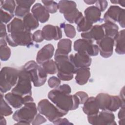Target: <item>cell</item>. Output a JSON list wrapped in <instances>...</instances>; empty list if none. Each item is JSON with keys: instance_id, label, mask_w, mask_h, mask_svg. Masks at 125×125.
Segmentation results:
<instances>
[{"instance_id": "32", "label": "cell", "mask_w": 125, "mask_h": 125, "mask_svg": "<svg viewBox=\"0 0 125 125\" xmlns=\"http://www.w3.org/2000/svg\"><path fill=\"white\" fill-rule=\"evenodd\" d=\"M44 71L48 74H54L57 72L56 63L53 60L47 61L41 64Z\"/></svg>"}, {"instance_id": "18", "label": "cell", "mask_w": 125, "mask_h": 125, "mask_svg": "<svg viewBox=\"0 0 125 125\" xmlns=\"http://www.w3.org/2000/svg\"><path fill=\"white\" fill-rule=\"evenodd\" d=\"M31 12L38 21L41 23L46 22L49 19V13L40 3H36L33 6Z\"/></svg>"}, {"instance_id": "43", "label": "cell", "mask_w": 125, "mask_h": 125, "mask_svg": "<svg viewBox=\"0 0 125 125\" xmlns=\"http://www.w3.org/2000/svg\"><path fill=\"white\" fill-rule=\"evenodd\" d=\"M97 7L101 12H104L107 8L108 3L106 0H96L95 2Z\"/></svg>"}, {"instance_id": "41", "label": "cell", "mask_w": 125, "mask_h": 125, "mask_svg": "<svg viewBox=\"0 0 125 125\" xmlns=\"http://www.w3.org/2000/svg\"><path fill=\"white\" fill-rule=\"evenodd\" d=\"M75 94L78 98L80 101V104H83L88 98V94L83 91H78Z\"/></svg>"}, {"instance_id": "14", "label": "cell", "mask_w": 125, "mask_h": 125, "mask_svg": "<svg viewBox=\"0 0 125 125\" xmlns=\"http://www.w3.org/2000/svg\"><path fill=\"white\" fill-rule=\"evenodd\" d=\"M100 55L105 58L111 57L113 52L114 40L104 36L101 40L96 41Z\"/></svg>"}, {"instance_id": "13", "label": "cell", "mask_w": 125, "mask_h": 125, "mask_svg": "<svg viewBox=\"0 0 125 125\" xmlns=\"http://www.w3.org/2000/svg\"><path fill=\"white\" fill-rule=\"evenodd\" d=\"M4 98L10 105L16 109L21 107L23 104L24 105L26 103L34 102L31 95H28L22 96L12 92L6 94L4 95Z\"/></svg>"}, {"instance_id": "11", "label": "cell", "mask_w": 125, "mask_h": 125, "mask_svg": "<svg viewBox=\"0 0 125 125\" xmlns=\"http://www.w3.org/2000/svg\"><path fill=\"white\" fill-rule=\"evenodd\" d=\"M93 42L84 39H79L74 42V49L77 52L83 53L89 56H96L99 53L98 46Z\"/></svg>"}, {"instance_id": "25", "label": "cell", "mask_w": 125, "mask_h": 125, "mask_svg": "<svg viewBox=\"0 0 125 125\" xmlns=\"http://www.w3.org/2000/svg\"><path fill=\"white\" fill-rule=\"evenodd\" d=\"M72 41L69 39H62L59 41L57 44V49L55 53L68 55L71 51Z\"/></svg>"}, {"instance_id": "19", "label": "cell", "mask_w": 125, "mask_h": 125, "mask_svg": "<svg viewBox=\"0 0 125 125\" xmlns=\"http://www.w3.org/2000/svg\"><path fill=\"white\" fill-rule=\"evenodd\" d=\"M35 2V0H16V2L17 6L15 11V15L18 17L23 18L26 15L30 13V7Z\"/></svg>"}, {"instance_id": "49", "label": "cell", "mask_w": 125, "mask_h": 125, "mask_svg": "<svg viewBox=\"0 0 125 125\" xmlns=\"http://www.w3.org/2000/svg\"><path fill=\"white\" fill-rule=\"evenodd\" d=\"M0 125H6V120L4 118L3 116H0Z\"/></svg>"}, {"instance_id": "10", "label": "cell", "mask_w": 125, "mask_h": 125, "mask_svg": "<svg viewBox=\"0 0 125 125\" xmlns=\"http://www.w3.org/2000/svg\"><path fill=\"white\" fill-rule=\"evenodd\" d=\"M125 9L117 5H111L104 14V22H111L116 23L118 22L120 26L124 28L125 26Z\"/></svg>"}, {"instance_id": "20", "label": "cell", "mask_w": 125, "mask_h": 125, "mask_svg": "<svg viewBox=\"0 0 125 125\" xmlns=\"http://www.w3.org/2000/svg\"><path fill=\"white\" fill-rule=\"evenodd\" d=\"M72 60L77 68L89 67L92 62L90 56L85 53L80 52L76 53L74 55L73 54Z\"/></svg>"}, {"instance_id": "36", "label": "cell", "mask_w": 125, "mask_h": 125, "mask_svg": "<svg viewBox=\"0 0 125 125\" xmlns=\"http://www.w3.org/2000/svg\"><path fill=\"white\" fill-rule=\"evenodd\" d=\"M43 6L49 13H55L59 9V4L53 0H42Z\"/></svg>"}, {"instance_id": "35", "label": "cell", "mask_w": 125, "mask_h": 125, "mask_svg": "<svg viewBox=\"0 0 125 125\" xmlns=\"http://www.w3.org/2000/svg\"><path fill=\"white\" fill-rule=\"evenodd\" d=\"M0 116H8L13 113V111L3 99L2 93L0 94Z\"/></svg>"}, {"instance_id": "33", "label": "cell", "mask_w": 125, "mask_h": 125, "mask_svg": "<svg viewBox=\"0 0 125 125\" xmlns=\"http://www.w3.org/2000/svg\"><path fill=\"white\" fill-rule=\"evenodd\" d=\"M16 1L13 0L0 1V8L10 14H13L16 8Z\"/></svg>"}, {"instance_id": "47", "label": "cell", "mask_w": 125, "mask_h": 125, "mask_svg": "<svg viewBox=\"0 0 125 125\" xmlns=\"http://www.w3.org/2000/svg\"><path fill=\"white\" fill-rule=\"evenodd\" d=\"M120 108L118 114V117L120 120H125V106H122Z\"/></svg>"}, {"instance_id": "23", "label": "cell", "mask_w": 125, "mask_h": 125, "mask_svg": "<svg viewBox=\"0 0 125 125\" xmlns=\"http://www.w3.org/2000/svg\"><path fill=\"white\" fill-rule=\"evenodd\" d=\"M75 77L76 83L79 85L86 84L90 77V69L87 67H81L77 69Z\"/></svg>"}, {"instance_id": "4", "label": "cell", "mask_w": 125, "mask_h": 125, "mask_svg": "<svg viewBox=\"0 0 125 125\" xmlns=\"http://www.w3.org/2000/svg\"><path fill=\"white\" fill-rule=\"evenodd\" d=\"M19 70L16 68L5 66L0 73V90L1 93L10 90L17 83Z\"/></svg>"}, {"instance_id": "27", "label": "cell", "mask_w": 125, "mask_h": 125, "mask_svg": "<svg viewBox=\"0 0 125 125\" xmlns=\"http://www.w3.org/2000/svg\"><path fill=\"white\" fill-rule=\"evenodd\" d=\"M115 45V52L118 54L124 55L125 53V30L123 29L119 32L118 36L114 40Z\"/></svg>"}, {"instance_id": "9", "label": "cell", "mask_w": 125, "mask_h": 125, "mask_svg": "<svg viewBox=\"0 0 125 125\" xmlns=\"http://www.w3.org/2000/svg\"><path fill=\"white\" fill-rule=\"evenodd\" d=\"M7 43L12 46L18 45L29 46L33 44L32 34L28 30L9 33L5 38Z\"/></svg>"}, {"instance_id": "24", "label": "cell", "mask_w": 125, "mask_h": 125, "mask_svg": "<svg viewBox=\"0 0 125 125\" xmlns=\"http://www.w3.org/2000/svg\"><path fill=\"white\" fill-rule=\"evenodd\" d=\"M101 25L104 29L105 36L110 37L114 40L116 39L119 33V27L116 23L105 22Z\"/></svg>"}, {"instance_id": "46", "label": "cell", "mask_w": 125, "mask_h": 125, "mask_svg": "<svg viewBox=\"0 0 125 125\" xmlns=\"http://www.w3.org/2000/svg\"><path fill=\"white\" fill-rule=\"evenodd\" d=\"M0 39H5L7 35V32H6V26L5 25L2 23L0 22Z\"/></svg>"}, {"instance_id": "45", "label": "cell", "mask_w": 125, "mask_h": 125, "mask_svg": "<svg viewBox=\"0 0 125 125\" xmlns=\"http://www.w3.org/2000/svg\"><path fill=\"white\" fill-rule=\"evenodd\" d=\"M54 125H70L73 124L69 122V121L66 118H58L57 120L53 122Z\"/></svg>"}, {"instance_id": "48", "label": "cell", "mask_w": 125, "mask_h": 125, "mask_svg": "<svg viewBox=\"0 0 125 125\" xmlns=\"http://www.w3.org/2000/svg\"><path fill=\"white\" fill-rule=\"evenodd\" d=\"M112 3L114 4H119L123 7H125V0H111L110 1Z\"/></svg>"}, {"instance_id": "38", "label": "cell", "mask_w": 125, "mask_h": 125, "mask_svg": "<svg viewBox=\"0 0 125 125\" xmlns=\"http://www.w3.org/2000/svg\"><path fill=\"white\" fill-rule=\"evenodd\" d=\"M0 21L3 23H7L14 17V14H10L0 8Z\"/></svg>"}, {"instance_id": "3", "label": "cell", "mask_w": 125, "mask_h": 125, "mask_svg": "<svg viewBox=\"0 0 125 125\" xmlns=\"http://www.w3.org/2000/svg\"><path fill=\"white\" fill-rule=\"evenodd\" d=\"M95 98L99 109L102 110L115 112L121 107L125 105V101H122L119 96L101 93Z\"/></svg>"}, {"instance_id": "22", "label": "cell", "mask_w": 125, "mask_h": 125, "mask_svg": "<svg viewBox=\"0 0 125 125\" xmlns=\"http://www.w3.org/2000/svg\"><path fill=\"white\" fill-rule=\"evenodd\" d=\"M84 18L91 23L97 22L101 20V12L95 6L87 7L84 11Z\"/></svg>"}, {"instance_id": "40", "label": "cell", "mask_w": 125, "mask_h": 125, "mask_svg": "<svg viewBox=\"0 0 125 125\" xmlns=\"http://www.w3.org/2000/svg\"><path fill=\"white\" fill-rule=\"evenodd\" d=\"M32 40L33 41L36 42H41L44 40L42 34V31L41 30H38L36 31L32 34Z\"/></svg>"}, {"instance_id": "6", "label": "cell", "mask_w": 125, "mask_h": 125, "mask_svg": "<svg viewBox=\"0 0 125 125\" xmlns=\"http://www.w3.org/2000/svg\"><path fill=\"white\" fill-rule=\"evenodd\" d=\"M37 109L40 114L45 116L51 122L65 116L68 113L61 110L45 99L41 100L39 102Z\"/></svg>"}, {"instance_id": "37", "label": "cell", "mask_w": 125, "mask_h": 125, "mask_svg": "<svg viewBox=\"0 0 125 125\" xmlns=\"http://www.w3.org/2000/svg\"><path fill=\"white\" fill-rule=\"evenodd\" d=\"M61 25L63 28L66 36L70 39H73L75 37L76 34V30L72 25L70 24H64V23H63Z\"/></svg>"}, {"instance_id": "28", "label": "cell", "mask_w": 125, "mask_h": 125, "mask_svg": "<svg viewBox=\"0 0 125 125\" xmlns=\"http://www.w3.org/2000/svg\"><path fill=\"white\" fill-rule=\"evenodd\" d=\"M58 4L59 12L63 15L70 13L77 8L76 2L72 0H61Z\"/></svg>"}, {"instance_id": "16", "label": "cell", "mask_w": 125, "mask_h": 125, "mask_svg": "<svg viewBox=\"0 0 125 125\" xmlns=\"http://www.w3.org/2000/svg\"><path fill=\"white\" fill-rule=\"evenodd\" d=\"M81 35L83 39L89 40L93 42L99 41L105 36L102 25L98 24L93 25L90 30L87 32L82 33Z\"/></svg>"}, {"instance_id": "34", "label": "cell", "mask_w": 125, "mask_h": 125, "mask_svg": "<svg viewBox=\"0 0 125 125\" xmlns=\"http://www.w3.org/2000/svg\"><path fill=\"white\" fill-rule=\"evenodd\" d=\"M93 24L88 21L83 16L77 24V30L78 32H85L88 31L92 27Z\"/></svg>"}, {"instance_id": "30", "label": "cell", "mask_w": 125, "mask_h": 125, "mask_svg": "<svg viewBox=\"0 0 125 125\" xmlns=\"http://www.w3.org/2000/svg\"><path fill=\"white\" fill-rule=\"evenodd\" d=\"M0 60L2 61H7L11 56V49L7 46V42L5 39H0Z\"/></svg>"}, {"instance_id": "44", "label": "cell", "mask_w": 125, "mask_h": 125, "mask_svg": "<svg viewBox=\"0 0 125 125\" xmlns=\"http://www.w3.org/2000/svg\"><path fill=\"white\" fill-rule=\"evenodd\" d=\"M56 88L63 92L68 94H70L71 92V88L70 86L67 84H63L62 85H60Z\"/></svg>"}, {"instance_id": "21", "label": "cell", "mask_w": 125, "mask_h": 125, "mask_svg": "<svg viewBox=\"0 0 125 125\" xmlns=\"http://www.w3.org/2000/svg\"><path fill=\"white\" fill-rule=\"evenodd\" d=\"M99 109L95 98L94 97H88L83 104V112L87 116L98 113Z\"/></svg>"}, {"instance_id": "50", "label": "cell", "mask_w": 125, "mask_h": 125, "mask_svg": "<svg viewBox=\"0 0 125 125\" xmlns=\"http://www.w3.org/2000/svg\"><path fill=\"white\" fill-rule=\"evenodd\" d=\"M96 0H84V2L86 3L87 4L91 5L94 3H95Z\"/></svg>"}, {"instance_id": "8", "label": "cell", "mask_w": 125, "mask_h": 125, "mask_svg": "<svg viewBox=\"0 0 125 125\" xmlns=\"http://www.w3.org/2000/svg\"><path fill=\"white\" fill-rule=\"evenodd\" d=\"M37 107L36 104L30 102L24 104L20 109L16 110L13 115L12 118L16 122L24 121L30 125L37 114Z\"/></svg>"}, {"instance_id": "42", "label": "cell", "mask_w": 125, "mask_h": 125, "mask_svg": "<svg viewBox=\"0 0 125 125\" xmlns=\"http://www.w3.org/2000/svg\"><path fill=\"white\" fill-rule=\"evenodd\" d=\"M46 122V119L41 115V114H37L35 116L34 119L32 122V125H41Z\"/></svg>"}, {"instance_id": "7", "label": "cell", "mask_w": 125, "mask_h": 125, "mask_svg": "<svg viewBox=\"0 0 125 125\" xmlns=\"http://www.w3.org/2000/svg\"><path fill=\"white\" fill-rule=\"evenodd\" d=\"M31 79L29 73L24 69L19 70V76L16 86L12 88V92L22 96L31 95Z\"/></svg>"}, {"instance_id": "17", "label": "cell", "mask_w": 125, "mask_h": 125, "mask_svg": "<svg viewBox=\"0 0 125 125\" xmlns=\"http://www.w3.org/2000/svg\"><path fill=\"white\" fill-rule=\"evenodd\" d=\"M54 47L52 44H47L42 47L37 53L36 62L41 64L43 62L50 60L53 56Z\"/></svg>"}, {"instance_id": "29", "label": "cell", "mask_w": 125, "mask_h": 125, "mask_svg": "<svg viewBox=\"0 0 125 125\" xmlns=\"http://www.w3.org/2000/svg\"><path fill=\"white\" fill-rule=\"evenodd\" d=\"M22 21L26 28L30 31L37 28L39 26V21L32 13L26 15L23 18Z\"/></svg>"}, {"instance_id": "2", "label": "cell", "mask_w": 125, "mask_h": 125, "mask_svg": "<svg viewBox=\"0 0 125 125\" xmlns=\"http://www.w3.org/2000/svg\"><path fill=\"white\" fill-rule=\"evenodd\" d=\"M73 54L62 55L55 53L54 59L57 68V76L63 81L71 80L76 73V67L73 60Z\"/></svg>"}, {"instance_id": "5", "label": "cell", "mask_w": 125, "mask_h": 125, "mask_svg": "<svg viewBox=\"0 0 125 125\" xmlns=\"http://www.w3.org/2000/svg\"><path fill=\"white\" fill-rule=\"evenodd\" d=\"M23 68L29 73L34 86H41L46 82L47 76L46 73L41 65H39L35 61H28L24 65Z\"/></svg>"}, {"instance_id": "1", "label": "cell", "mask_w": 125, "mask_h": 125, "mask_svg": "<svg viewBox=\"0 0 125 125\" xmlns=\"http://www.w3.org/2000/svg\"><path fill=\"white\" fill-rule=\"evenodd\" d=\"M47 96L58 107L67 112L70 110H76L80 104L79 100L75 94L64 93L57 88L50 91Z\"/></svg>"}, {"instance_id": "51", "label": "cell", "mask_w": 125, "mask_h": 125, "mask_svg": "<svg viewBox=\"0 0 125 125\" xmlns=\"http://www.w3.org/2000/svg\"><path fill=\"white\" fill-rule=\"evenodd\" d=\"M119 125H124L125 124V120H120L119 122Z\"/></svg>"}, {"instance_id": "15", "label": "cell", "mask_w": 125, "mask_h": 125, "mask_svg": "<svg viewBox=\"0 0 125 125\" xmlns=\"http://www.w3.org/2000/svg\"><path fill=\"white\" fill-rule=\"evenodd\" d=\"M42 34L44 40L57 41L62 37V31L60 27L51 24H47L42 29Z\"/></svg>"}, {"instance_id": "39", "label": "cell", "mask_w": 125, "mask_h": 125, "mask_svg": "<svg viewBox=\"0 0 125 125\" xmlns=\"http://www.w3.org/2000/svg\"><path fill=\"white\" fill-rule=\"evenodd\" d=\"M47 83L49 87L56 88L60 85L61 80L55 76H52L49 78Z\"/></svg>"}, {"instance_id": "12", "label": "cell", "mask_w": 125, "mask_h": 125, "mask_svg": "<svg viewBox=\"0 0 125 125\" xmlns=\"http://www.w3.org/2000/svg\"><path fill=\"white\" fill-rule=\"evenodd\" d=\"M87 120L91 125H116L114 114L107 110H102L96 114L88 115Z\"/></svg>"}, {"instance_id": "31", "label": "cell", "mask_w": 125, "mask_h": 125, "mask_svg": "<svg viewBox=\"0 0 125 125\" xmlns=\"http://www.w3.org/2000/svg\"><path fill=\"white\" fill-rule=\"evenodd\" d=\"M83 17V14L77 8L70 13L64 15V17L67 21L70 23H75L76 24H77Z\"/></svg>"}, {"instance_id": "26", "label": "cell", "mask_w": 125, "mask_h": 125, "mask_svg": "<svg viewBox=\"0 0 125 125\" xmlns=\"http://www.w3.org/2000/svg\"><path fill=\"white\" fill-rule=\"evenodd\" d=\"M7 29L8 32L9 33L27 30L23 23V21L18 18H14V19L7 24Z\"/></svg>"}]
</instances>
